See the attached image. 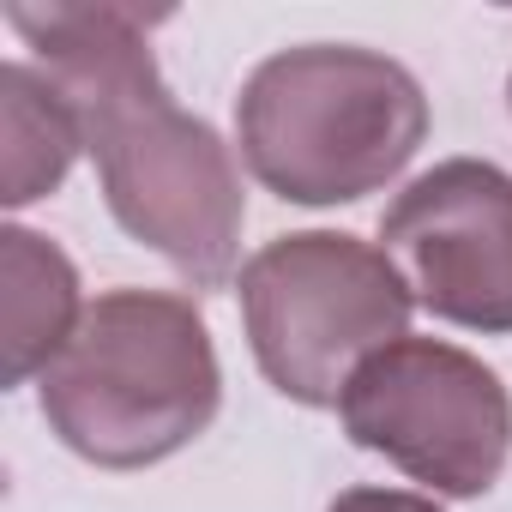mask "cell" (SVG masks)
<instances>
[{
	"instance_id": "obj_4",
	"label": "cell",
	"mask_w": 512,
	"mask_h": 512,
	"mask_svg": "<svg viewBox=\"0 0 512 512\" xmlns=\"http://www.w3.org/2000/svg\"><path fill=\"white\" fill-rule=\"evenodd\" d=\"M85 151L97 157L109 217L181 272L193 296L241 278L247 193L211 121L187 115L169 91L103 121Z\"/></svg>"
},
{
	"instance_id": "obj_7",
	"label": "cell",
	"mask_w": 512,
	"mask_h": 512,
	"mask_svg": "<svg viewBox=\"0 0 512 512\" xmlns=\"http://www.w3.org/2000/svg\"><path fill=\"white\" fill-rule=\"evenodd\" d=\"M7 25L25 37L31 67L79 121V139L169 91L145 37L151 19L133 7H7Z\"/></svg>"
},
{
	"instance_id": "obj_2",
	"label": "cell",
	"mask_w": 512,
	"mask_h": 512,
	"mask_svg": "<svg viewBox=\"0 0 512 512\" xmlns=\"http://www.w3.org/2000/svg\"><path fill=\"white\" fill-rule=\"evenodd\" d=\"M428 139L416 73L380 49L302 43L247 73L235 97V145L284 205H356L398 181Z\"/></svg>"
},
{
	"instance_id": "obj_10",
	"label": "cell",
	"mask_w": 512,
	"mask_h": 512,
	"mask_svg": "<svg viewBox=\"0 0 512 512\" xmlns=\"http://www.w3.org/2000/svg\"><path fill=\"white\" fill-rule=\"evenodd\" d=\"M326 512H446V506L428 494H410V488H350Z\"/></svg>"
},
{
	"instance_id": "obj_3",
	"label": "cell",
	"mask_w": 512,
	"mask_h": 512,
	"mask_svg": "<svg viewBox=\"0 0 512 512\" xmlns=\"http://www.w3.org/2000/svg\"><path fill=\"white\" fill-rule=\"evenodd\" d=\"M235 284L253 362L302 410H332L374 350L410 338L416 314L398 260L344 229L272 235Z\"/></svg>"
},
{
	"instance_id": "obj_11",
	"label": "cell",
	"mask_w": 512,
	"mask_h": 512,
	"mask_svg": "<svg viewBox=\"0 0 512 512\" xmlns=\"http://www.w3.org/2000/svg\"><path fill=\"white\" fill-rule=\"evenodd\" d=\"M506 97H512V79H506Z\"/></svg>"
},
{
	"instance_id": "obj_9",
	"label": "cell",
	"mask_w": 512,
	"mask_h": 512,
	"mask_svg": "<svg viewBox=\"0 0 512 512\" xmlns=\"http://www.w3.org/2000/svg\"><path fill=\"white\" fill-rule=\"evenodd\" d=\"M0 115H7V193L0 199L19 211V205L49 199L73 175L85 139H79V121L61 109V97L49 91V79L31 61L0 67Z\"/></svg>"
},
{
	"instance_id": "obj_5",
	"label": "cell",
	"mask_w": 512,
	"mask_h": 512,
	"mask_svg": "<svg viewBox=\"0 0 512 512\" xmlns=\"http://www.w3.org/2000/svg\"><path fill=\"white\" fill-rule=\"evenodd\" d=\"M338 416L362 452H380L446 500L488 494L512 458L506 380L446 338H398L374 350L350 374Z\"/></svg>"
},
{
	"instance_id": "obj_8",
	"label": "cell",
	"mask_w": 512,
	"mask_h": 512,
	"mask_svg": "<svg viewBox=\"0 0 512 512\" xmlns=\"http://www.w3.org/2000/svg\"><path fill=\"white\" fill-rule=\"evenodd\" d=\"M0 278H7V380L25 386L49 374V362L85 320L79 266L49 235L7 223L0 229Z\"/></svg>"
},
{
	"instance_id": "obj_6",
	"label": "cell",
	"mask_w": 512,
	"mask_h": 512,
	"mask_svg": "<svg viewBox=\"0 0 512 512\" xmlns=\"http://www.w3.org/2000/svg\"><path fill=\"white\" fill-rule=\"evenodd\" d=\"M380 241L398 260L416 308L482 338L512 332V175L506 169L482 157H446L422 169L386 205Z\"/></svg>"
},
{
	"instance_id": "obj_1",
	"label": "cell",
	"mask_w": 512,
	"mask_h": 512,
	"mask_svg": "<svg viewBox=\"0 0 512 512\" xmlns=\"http://www.w3.org/2000/svg\"><path fill=\"white\" fill-rule=\"evenodd\" d=\"M37 398L67 452L97 470H145L217 422L223 368L193 296L121 284L85 302Z\"/></svg>"
}]
</instances>
